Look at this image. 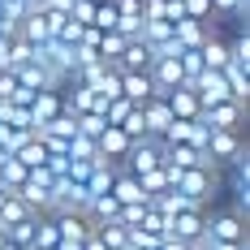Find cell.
<instances>
[{"instance_id":"10","label":"cell","mask_w":250,"mask_h":250,"mask_svg":"<svg viewBox=\"0 0 250 250\" xmlns=\"http://www.w3.org/2000/svg\"><path fill=\"white\" fill-rule=\"evenodd\" d=\"M164 104H168V112H173V121H194L203 108H199V100H194V91L190 86H177V91H168L164 95Z\"/></svg>"},{"instance_id":"15","label":"cell","mask_w":250,"mask_h":250,"mask_svg":"<svg viewBox=\"0 0 250 250\" xmlns=\"http://www.w3.org/2000/svg\"><path fill=\"white\" fill-rule=\"evenodd\" d=\"M30 216H35V211H30L18 194H9L4 207H0V229H13V225H22V220H30Z\"/></svg>"},{"instance_id":"8","label":"cell","mask_w":250,"mask_h":250,"mask_svg":"<svg viewBox=\"0 0 250 250\" xmlns=\"http://www.w3.org/2000/svg\"><path fill=\"white\" fill-rule=\"evenodd\" d=\"M203 216H207V211H181V216H173V220H168V237L194 246L203 237Z\"/></svg>"},{"instance_id":"1","label":"cell","mask_w":250,"mask_h":250,"mask_svg":"<svg viewBox=\"0 0 250 250\" xmlns=\"http://www.w3.org/2000/svg\"><path fill=\"white\" fill-rule=\"evenodd\" d=\"M173 190H177V194H186L190 203H199L203 211H207V203L225 190V173H220V168H186V173L177 177Z\"/></svg>"},{"instance_id":"22","label":"cell","mask_w":250,"mask_h":250,"mask_svg":"<svg viewBox=\"0 0 250 250\" xmlns=\"http://www.w3.org/2000/svg\"><path fill=\"white\" fill-rule=\"evenodd\" d=\"M35 61V48L26 43V39H9V69H22Z\"/></svg>"},{"instance_id":"19","label":"cell","mask_w":250,"mask_h":250,"mask_svg":"<svg viewBox=\"0 0 250 250\" xmlns=\"http://www.w3.org/2000/svg\"><path fill=\"white\" fill-rule=\"evenodd\" d=\"M13 160H18L22 168H43V164H48V151H43V143H39V138H30V143H26Z\"/></svg>"},{"instance_id":"29","label":"cell","mask_w":250,"mask_h":250,"mask_svg":"<svg viewBox=\"0 0 250 250\" xmlns=\"http://www.w3.org/2000/svg\"><path fill=\"white\" fill-rule=\"evenodd\" d=\"M4 199H9V190H0V207H4Z\"/></svg>"},{"instance_id":"17","label":"cell","mask_w":250,"mask_h":250,"mask_svg":"<svg viewBox=\"0 0 250 250\" xmlns=\"http://www.w3.org/2000/svg\"><path fill=\"white\" fill-rule=\"evenodd\" d=\"M26 177H30V168H22V164H18L13 155H9V160L0 164V186H4L9 194H13V190H22V186H26Z\"/></svg>"},{"instance_id":"27","label":"cell","mask_w":250,"mask_h":250,"mask_svg":"<svg viewBox=\"0 0 250 250\" xmlns=\"http://www.w3.org/2000/svg\"><path fill=\"white\" fill-rule=\"evenodd\" d=\"M160 250H190V246H186V242H177V237H164V242H160Z\"/></svg>"},{"instance_id":"14","label":"cell","mask_w":250,"mask_h":250,"mask_svg":"<svg viewBox=\"0 0 250 250\" xmlns=\"http://www.w3.org/2000/svg\"><path fill=\"white\" fill-rule=\"evenodd\" d=\"M199 56H203V69H211V74H220V69L229 65V43L220 39V35H211V39H207V43L199 48Z\"/></svg>"},{"instance_id":"5","label":"cell","mask_w":250,"mask_h":250,"mask_svg":"<svg viewBox=\"0 0 250 250\" xmlns=\"http://www.w3.org/2000/svg\"><path fill=\"white\" fill-rule=\"evenodd\" d=\"M18 39H26L30 48H43L48 39H56V30H52V18H48V13H39V9H35V13H26L22 26H18Z\"/></svg>"},{"instance_id":"18","label":"cell","mask_w":250,"mask_h":250,"mask_svg":"<svg viewBox=\"0 0 250 250\" xmlns=\"http://www.w3.org/2000/svg\"><path fill=\"white\" fill-rule=\"evenodd\" d=\"M35 225H39V216H30V220H22V225H13V229H4V237H9L18 250H30L35 246Z\"/></svg>"},{"instance_id":"24","label":"cell","mask_w":250,"mask_h":250,"mask_svg":"<svg viewBox=\"0 0 250 250\" xmlns=\"http://www.w3.org/2000/svg\"><path fill=\"white\" fill-rule=\"evenodd\" d=\"M74 125H78V134H82V138H100L104 129H108V121H104L100 112H82Z\"/></svg>"},{"instance_id":"13","label":"cell","mask_w":250,"mask_h":250,"mask_svg":"<svg viewBox=\"0 0 250 250\" xmlns=\"http://www.w3.org/2000/svg\"><path fill=\"white\" fill-rule=\"evenodd\" d=\"M112 199L121 203V207H134V203H147L143 199V186H138V177H129V173H121L117 168V177H112V190H108Z\"/></svg>"},{"instance_id":"20","label":"cell","mask_w":250,"mask_h":250,"mask_svg":"<svg viewBox=\"0 0 250 250\" xmlns=\"http://www.w3.org/2000/svg\"><path fill=\"white\" fill-rule=\"evenodd\" d=\"M143 43H147V48L173 43V26L168 22H147V18H143Z\"/></svg>"},{"instance_id":"26","label":"cell","mask_w":250,"mask_h":250,"mask_svg":"<svg viewBox=\"0 0 250 250\" xmlns=\"http://www.w3.org/2000/svg\"><path fill=\"white\" fill-rule=\"evenodd\" d=\"M177 4H181L186 18H194V22H211V0H177Z\"/></svg>"},{"instance_id":"21","label":"cell","mask_w":250,"mask_h":250,"mask_svg":"<svg viewBox=\"0 0 250 250\" xmlns=\"http://www.w3.org/2000/svg\"><path fill=\"white\" fill-rule=\"evenodd\" d=\"M229 65H242V69H250V35L242 30L237 39H229Z\"/></svg>"},{"instance_id":"31","label":"cell","mask_w":250,"mask_h":250,"mask_svg":"<svg viewBox=\"0 0 250 250\" xmlns=\"http://www.w3.org/2000/svg\"><path fill=\"white\" fill-rule=\"evenodd\" d=\"M86 4H108V0H86Z\"/></svg>"},{"instance_id":"30","label":"cell","mask_w":250,"mask_h":250,"mask_svg":"<svg viewBox=\"0 0 250 250\" xmlns=\"http://www.w3.org/2000/svg\"><path fill=\"white\" fill-rule=\"evenodd\" d=\"M0 250H18V246H13V242H4V246H0Z\"/></svg>"},{"instance_id":"2","label":"cell","mask_w":250,"mask_h":250,"mask_svg":"<svg viewBox=\"0 0 250 250\" xmlns=\"http://www.w3.org/2000/svg\"><path fill=\"white\" fill-rule=\"evenodd\" d=\"M203 233H207L211 242H250L246 211H237L233 203H229V207H211V211L203 216Z\"/></svg>"},{"instance_id":"6","label":"cell","mask_w":250,"mask_h":250,"mask_svg":"<svg viewBox=\"0 0 250 250\" xmlns=\"http://www.w3.org/2000/svg\"><path fill=\"white\" fill-rule=\"evenodd\" d=\"M138 112H143V129H147V138H164V129L173 125V112H168V104L160 100V95H151Z\"/></svg>"},{"instance_id":"3","label":"cell","mask_w":250,"mask_h":250,"mask_svg":"<svg viewBox=\"0 0 250 250\" xmlns=\"http://www.w3.org/2000/svg\"><path fill=\"white\" fill-rule=\"evenodd\" d=\"M211 35H216V18H211V22H194V18L173 22V43H177L181 52H199Z\"/></svg>"},{"instance_id":"9","label":"cell","mask_w":250,"mask_h":250,"mask_svg":"<svg viewBox=\"0 0 250 250\" xmlns=\"http://www.w3.org/2000/svg\"><path fill=\"white\" fill-rule=\"evenodd\" d=\"M147 65H151V52L143 39H129L125 43V52L117 56V65L112 69H121V74H147Z\"/></svg>"},{"instance_id":"28","label":"cell","mask_w":250,"mask_h":250,"mask_svg":"<svg viewBox=\"0 0 250 250\" xmlns=\"http://www.w3.org/2000/svg\"><path fill=\"white\" fill-rule=\"evenodd\" d=\"M82 250H104V242H100V237H95V229H91V237L82 242Z\"/></svg>"},{"instance_id":"23","label":"cell","mask_w":250,"mask_h":250,"mask_svg":"<svg viewBox=\"0 0 250 250\" xmlns=\"http://www.w3.org/2000/svg\"><path fill=\"white\" fill-rule=\"evenodd\" d=\"M100 151H95V138H82V134H74L69 138V160H82V164H91Z\"/></svg>"},{"instance_id":"4","label":"cell","mask_w":250,"mask_h":250,"mask_svg":"<svg viewBox=\"0 0 250 250\" xmlns=\"http://www.w3.org/2000/svg\"><path fill=\"white\" fill-rule=\"evenodd\" d=\"M246 112L250 108H242V104H216V108H203L199 117L207 121V129H229V134H242L246 129Z\"/></svg>"},{"instance_id":"7","label":"cell","mask_w":250,"mask_h":250,"mask_svg":"<svg viewBox=\"0 0 250 250\" xmlns=\"http://www.w3.org/2000/svg\"><path fill=\"white\" fill-rule=\"evenodd\" d=\"M61 117V91H39L35 100H30V121H35V129H43V125H52ZM30 129V134H35Z\"/></svg>"},{"instance_id":"25","label":"cell","mask_w":250,"mask_h":250,"mask_svg":"<svg viewBox=\"0 0 250 250\" xmlns=\"http://www.w3.org/2000/svg\"><path fill=\"white\" fill-rule=\"evenodd\" d=\"M35 134H52V138H61V143H69L78 134V125H74V117H56L52 125H43V129H35Z\"/></svg>"},{"instance_id":"12","label":"cell","mask_w":250,"mask_h":250,"mask_svg":"<svg viewBox=\"0 0 250 250\" xmlns=\"http://www.w3.org/2000/svg\"><path fill=\"white\" fill-rule=\"evenodd\" d=\"M151 95H155V86H151L147 74H121V100H129L134 108H143Z\"/></svg>"},{"instance_id":"11","label":"cell","mask_w":250,"mask_h":250,"mask_svg":"<svg viewBox=\"0 0 250 250\" xmlns=\"http://www.w3.org/2000/svg\"><path fill=\"white\" fill-rule=\"evenodd\" d=\"M95 151H100V160H108V164H121L125 160V151H129V138H125L121 129H104L100 138H95Z\"/></svg>"},{"instance_id":"16","label":"cell","mask_w":250,"mask_h":250,"mask_svg":"<svg viewBox=\"0 0 250 250\" xmlns=\"http://www.w3.org/2000/svg\"><path fill=\"white\" fill-rule=\"evenodd\" d=\"M95 237L104 242V250H129V229L125 225H95Z\"/></svg>"}]
</instances>
